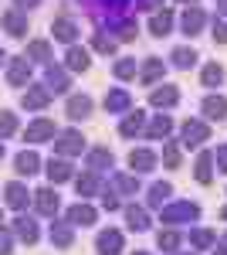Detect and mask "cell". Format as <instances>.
I'll use <instances>...</instances> for the list:
<instances>
[{
  "instance_id": "obj_52",
  "label": "cell",
  "mask_w": 227,
  "mask_h": 255,
  "mask_svg": "<svg viewBox=\"0 0 227 255\" xmlns=\"http://www.w3.org/2000/svg\"><path fill=\"white\" fill-rule=\"evenodd\" d=\"M183 3H197V0H183Z\"/></svg>"
},
{
  "instance_id": "obj_3",
  "label": "cell",
  "mask_w": 227,
  "mask_h": 255,
  "mask_svg": "<svg viewBox=\"0 0 227 255\" xmlns=\"http://www.w3.org/2000/svg\"><path fill=\"white\" fill-rule=\"evenodd\" d=\"M55 150L61 157H75V153L85 150V139H81V133H75V129H65V133L55 139Z\"/></svg>"
},
{
  "instance_id": "obj_8",
  "label": "cell",
  "mask_w": 227,
  "mask_h": 255,
  "mask_svg": "<svg viewBox=\"0 0 227 255\" xmlns=\"http://www.w3.org/2000/svg\"><path fill=\"white\" fill-rule=\"evenodd\" d=\"M34 208H38L44 218H55V211H58V194L51 191V187H41V191H34Z\"/></svg>"
},
{
  "instance_id": "obj_49",
  "label": "cell",
  "mask_w": 227,
  "mask_h": 255,
  "mask_svg": "<svg viewBox=\"0 0 227 255\" xmlns=\"http://www.w3.org/2000/svg\"><path fill=\"white\" fill-rule=\"evenodd\" d=\"M214 255H227V249H214Z\"/></svg>"
},
{
  "instance_id": "obj_20",
  "label": "cell",
  "mask_w": 227,
  "mask_h": 255,
  "mask_svg": "<svg viewBox=\"0 0 227 255\" xmlns=\"http://www.w3.org/2000/svg\"><path fill=\"white\" fill-rule=\"evenodd\" d=\"M92 113V99L88 96H72L68 99V119H85Z\"/></svg>"
},
{
  "instance_id": "obj_12",
  "label": "cell",
  "mask_w": 227,
  "mask_h": 255,
  "mask_svg": "<svg viewBox=\"0 0 227 255\" xmlns=\"http://www.w3.org/2000/svg\"><path fill=\"white\" fill-rule=\"evenodd\" d=\"M38 167H41V160L34 150H24V153H17V160H14V170H17L20 177H31V174H38Z\"/></svg>"
},
{
  "instance_id": "obj_31",
  "label": "cell",
  "mask_w": 227,
  "mask_h": 255,
  "mask_svg": "<svg viewBox=\"0 0 227 255\" xmlns=\"http://www.w3.org/2000/svg\"><path fill=\"white\" fill-rule=\"evenodd\" d=\"M170 194H173L170 184H152V187H150V204H152V208H163V201H166Z\"/></svg>"
},
{
  "instance_id": "obj_50",
  "label": "cell",
  "mask_w": 227,
  "mask_h": 255,
  "mask_svg": "<svg viewBox=\"0 0 227 255\" xmlns=\"http://www.w3.org/2000/svg\"><path fill=\"white\" fill-rule=\"evenodd\" d=\"M3 58H7V55H3V51H0V65H3Z\"/></svg>"
},
{
  "instance_id": "obj_5",
  "label": "cell",
  "mask_w": 227,
  "mask_h": 255,
  "mask_svg": "<svg viewBox=\"0 0 227 255\" xmlns=\"http://www.w3.org/2000/svg\"><path fill=\"white\" fill-rule=\"evenodd\" d=\"M48 238H51V245H55V249H72V242H75V232H72V225H68V221H51V228H48Z\"/></svg>"
},
{
  "instance_id": "obj_46",
  "label": "cell",
  "mask_w": 227,
  "mask_h": 255,
  "mask_svg": "<svg viewBox=\"0 0 227 255\" xmlns=\"http://www.w3.org/2000/svg\"><path fill=\"white\" fill-rule=\"evenodd\" d=\"M102 204H105V211H115V208H119V201H115L112 194H105V197H102Z\"/></svg>"
},
{
  "instance_id": "obj_54",
  "label": "cell",
  "mask_w": 227,
  "mask_h": 255,
  "mask_svg": "<svg viewBox=\"0 0 227 255\" xmlns=\"http://www.w3.org/2000/svg\"><path fill=\"white\" fill-rule=\"evenodd\" d=\"M224 218H227V211H224Z\"/></svg>"
},
{
  "instance_id": "obj_10",
  "label": "cell",
  "mask_w": 227,
  "mask_h": 255,
  "mask_svg": "<svg viewBox=\"0 0 227 255\" xmlns=\"http://www.w3.org/2000/svg\"><path fill=\"white\" fill-rule=\"evenodd\" d=\"M48 102H51V92H48L44 85L27 89V92H24V99H20V106H24V109H44Z\"/></svg>"
},
{
  "instance_id": "obj_6",
  "label": "cell",
  "mask_w": 227,
  "mask_h": 255,
  "mask_svg": "<svg viewBox=\"0 0 227 255\" xmlns=\"http://www.w3.org/2000/svg\"><path fill=\"white\" fill-rule=\"evenodd\" d=\"M14 238L24 242V245H34V242L41 238L38 221H31V218H14Z\"/></svg>"
},
{
  "instance_id": "obj_55",
  "label": "cell",
  "mask_w": 227,
  "mask_h": 255,
  "mask_svg": "<svg viewBox=\"0 0 227 255\" xmlns=\"http://www.w3.org/2000/svg\"><path fill=\"white\" fill-rule=\"evenodd\" d=\"M0 218H3V215H0Z\"/></svg>"
},
{
  "instance_id": "obj_33",
  "label": "cell",
  "mask_w": 227,
  "mask_h": 255,
  "mask_svg": "<svg viewBox=\"0 0 227 255\" xmlns=\"http://www.w3.org/2000/svg\"><path fill=\"white\" fill-rule=\"evenodd\" d=\"M112 184H115V191H122V194H136L139 191V180L136 177H126V174H115Z\"/></svg>"
},
{
  "instance_id": "obj_2",
  "label": "cell",
  "mask_w": 227,
  "mask_h": 255,
  "mask_svg": "<svg viewBox=\"0 0 227 255\" xmlns=\"http://www.w3.org/2000/svg\"><path fill=\"white\" fill-rule=\"evenodd\" d=\"M58 126L51 119H34L27 129H24V143H44V139H55Z\"/></svg>"
},
{
  "instance_id": "obj_13",
  "label": "cell",
  "mask_w": 227,
  "mask_h": 255,
  "mask_svg": "<svg viewBox=\"0 0 227 255\" xmlns=\"http://www.w3.org/2000/svg\"><path fill=\"white\" fill-rule=\"evenodd\" d=\"M129 106H133V99L126 89H112L109 96H105V109L109 113H129Z\"/></svg>"
},
{
  "instance_id": "obj_43",
  "label": "cell",
  "mask_w": 227,
  "mask_h": 255,
  "mask_svg": "<svg viewBox=\"0 0 227 255\" xmlns=\"http://www.w3.org/2000/svg\"><path fill=\"white\" fill-rule=\"evenodd\" d=\"M95 51H102V55H112V51H115V41H112V38H102V34H98V38H95Z\"/></svg>"
},
{
  "instance_id": "obj_30",
  "label": "cell",
  "mask_w": 227,
  "mask_h": 255,
  "mask_svg": "<svg viewBox=\"0 0 227 255\" xmlns=\"http://www.w3.org/2000/svg\"><path fill=\"white\" fill-rule=\"evenodd\" d=\"M170 129H173V119H170V116H156V119H152V126H150V133H146V136H150V139H159V136H166Z\"/></svg>"
},
{
  "instance_id": "obj_40",
  "label": "cell",
  "mask_w": 227,
  "mask_h": 255,
  "mask_svg": "<svg viewBox=\"0 0 227 255\" xmlns=\"http://www.w3.org/2000/svg\"><path fill=\"white\" fill-rule=\"evenodd\" d=\"M17 129V119H14V113H0V136H10Z\"/></svg>"
},
{
  "instance_id": "obj_38",
  "label": "cell",
  "mask_w": 227,
  "mask_h": 255,
  "mask_svg": "<svg viewBox=\"0 0 227 255\" xmlns=\"http://www.w3.org/2000/svg\"><path fill=\"white\" fill-rule=\"evenodd\" d=\"M221 82H224V68H221V65H207V68H204V85L214 89V85H221Z\"/></svg>"
},
{
  "instance_id": "obj_23",
  "label": "cell",
  "mask_w": 227,
  "mask_h": 255,
  "mask_svg": "<svg viewBox=\"0 0 227 255\" xmlns=\"http://www.w3.org/2000/svg\"><path fill=\"white\" fill-rule=\"evenodd\" d=\"M126 221H129V228H133V232H146V228H150V215H146L143 208H136V204L126 208Z\"/></svg>"
},
{
  "instance_id": "obj_35",
  "label": "cell",
  "mask_w": 227,
  "mask_h": 255,
  "mask_svg": "<svg viewBox=\"0 0 227 255\" xmlns=\"http://www.w3.org/2000/svg\"><path fill=\"white\" fill-rule=\"evenodd\" d=\"M163 72H166V68H163V61H159V58L146 61V68H143V82L150 85V82H156V79H159V75H163Z\"/></svg>"
},
{
  "instance_id": "obj_32",
  "label": "cell",
  "mask_w": 227,
  "mask_h": 255,
  "mask_svg": "<svg viewBox=\"0 0 227 255\" xmlns=\"http://www.w3.org/2000/svg\"><path fill=\"white\" fill-rule=\"evenodd\" d=\"M156 242H159V249H163V252H176L183 238L176 235V232H170V228H166V232H159V235H156Z\"/></svg>"
},
{
  "instance_id": "obj_45",
  "label": "cell",
  "mask_w": 227,
  "mask_h": 255,
  "mask_svg": "<svg viewBox=\"0 0 227 255\" xmlns=\"http://www.w3.org/2000/svg\"><path fill=\"white\" fill-rule=\"evenodd\" d=\"M214 38L221 41V44H227V24H224V20H221V24L214 27Z\"/></svg>"
},
{
  "instance_id": "obj_14",
  "label": "cell",
  "mask_w": 227,
  "mask_h": 255,
  "mask_svg": "<svg viewBox=\"0 0 227 255\" xmlns=\"http://www.w3.org/2000/svg\"><path fill=\"white\" fill-rule=\"evenodd\" d=\"M27 79H31V65H27V58H14L10 68H7V82H10V85H24Z\"/></svg>"
},
{
  "instance_id": "obj_29",
  "label": "cell",
  "mask_w": 227,
  "mask_h": 255,
  "mask_svg": "<svg viewBox=\"0 0 227 255\" xmlns=\"http://www.w3.org/2000/svg\"><path fill=\"white\" fill-rule=\"evenodd\" d=\"M173 65H176V68H193V65H197V51H193V48H176V51H173Z\"/></svg>"
},
{
  "instance_id": "obj_21",
  "label": "cell",
  "mask_w": 227,
  "mask_h": 255,
  "mask_svg": "<svg viewBox=\"0 0 227 255\" xmlns=\"http://www.w3.org/2000/svg\"><path fill=\"white\" fill-rule=\"evenodd\" d=\"M204 113H207V119H224L227 116V99L224 96H207L204 99Z\"/></svg>"
},
{
  "instance_id": "obj_56",
  "label": "cell",
  "mask_w": 227,
  "mask_h": 255,
  "mask_svg": "<svg viewBox=\"0 0 227 255\" xmlns=\"http://www.w3.org/2000/svg\"><path fill=\"white\" fill-rule=\"evenodd\" d=\"M190 255H193V252H190Z\"/></svg>"
},
{
  "instance_id": "obj_11",
  "label": "cell",
  "mask_w": 227,
  "mask_h": 255,
  "mask_svg": "<svg viewBox=\"0 0 227 255\" xmlns=\"http://www.w3.org/2000/svg\"><path fill=\"white\" fill-rule=\"evenodd\" d=\"M207 136H210V129L200 123V119H190V123H183V143H187V146H197V143H204Z\"/></svg>"
},
{
  "instance_id": "obj_34",
  "label": "cell",
  "mask_w": 227,
  "mask_h": 255,
  "mask_svg": "<svg viewBox=\"0 0 227 255\" xmlns=\"http://www.w3.org/2000/svg\"><path fill=\"white\" fill-rule=\"evenodd\" d=\"M27 55L38 58V61H48L51 58V44H48V41H31V44H27Z\"/></svg>"
},
{
  "instance_id": "obj_39",
  "label": "cell",
  "mask_w": 227,
  "mask_h": 255,
  "mask_svg": "<svg viewBox=\"0 0 227 255\" xmlns=\"http://www.w3.org/2000/svg\"><path fill=\"white\" fill-rule=\"evenodd\" d=\"M197 180L200 184L210 180V153H200V160H197Z\"/></svg>"
},
{
  "instance_id": "obj_25",
  "label": "cell",
  "mask_w": 227,
  "mask_h": 255,
  "mask_svg": "<svg viewBox=\"0 0 227 255\" xmlns=\"http://www.w3.org/2000/svg\"><path fill=\"white\" fill-rule=\"evenodd\" d=\"M170 27H173V14H170V10H163V14H156V17L150 20V31L156 34V38L170 34Z\"/></svg>"
},
{
  "instance_id": "obj_36",
  "label": "cell",
  "mask_w": 227,
  "mask_h": 255,
  "mask_svg": "<svg viewBox=\"0 0 227 255\" xmlns=\"http://www.w3.org/2000/svg\"><path fill=\"white\" fill-rule=\"evenodd\" d=\"M75 184H78V194H81V197H88V194H95V191H98V177H95V174L78 177Z\"/></svg>"
},
{
  "instance_id": "obj_41",
  "label": "cell",
  "mask_w": 227,
  "mask_h": 255,
  "mask_svg": "<svg viewBox=\"0 0 227 255\" xmlns=\"http://www.w3.org/2000/svg\"><path fill=\"white\" fill-rule=\"evenodd\" d=\"M14 252V232L0 228V255H10Z\"/></svg>"
},
{
  "instance_id": "obj_16",
  "label": "cell",
  "mask_w": 227,
  "mask_h": 255,
  "mask_svg": "<svg viewBox=\"0 0 227 255\" xmlns=\"http://www.w3.org/2000/svg\"><path fill=\"white\" fill-rule=\"evenodd\" d=\"M129 163H133V170L146 174V170L156 167V153H152V150H133V153H129Z\"/></svg>"
},
{
  "instance_id": "obj_26",
  "label": "cell",
  "mask_w": 227,
  "mask_h": 255,
  "mask_svg": "<svg viewBox=\"0 0 227 255\" xmlns=\"http://www.w3.org/2000/svg\"><path fill=\"white\" fill-rule=\"evenodd\" d=\"M48 92H68V75L61 68H48Z\"/></svg>"
},
{
  "instance_id": "obj_9",
  "label": "cell",
  "mask_w": 227,
  "mask_h": 255,
  "mask_svg": "<svg viewBox=\"0 0 227 255\" xmlns=\"http://www.w3.org/2000/svg\"><path fill=\"white\" fill-rule=\"evenodd\" d=\"M3 201H7V208H27V201H31V194H27V187H24V184H17V180H10V184H7V187H3Z\"/></svg>"
},
{
  "instance_id": "obj_27",
  "label": "cell",
  "mask_w": 227,
  "mask_h": 255,
  "mask_svg": "<svg viewBox=\"0 0 227 255\" xmlns=\"http://www.w3.org/2000/svg\"><path fill=\"white\" fill-rule=\"evenodd\" d=\"M143 123H146V113H139V109H136L133 116L126 119L122 126H119V133H122V136H136V133L143 129Z\"/></svg>"
},
{
  "instance_id": "obj_53",
  "label": "cell",
  "mask_w": 227,
  "mask_h": 255,
  "mask_svg": "<svg viewBox=\"0 0 227 255\" xmlns=\"http://www.w3.org/2000/svg\"><path fill=\"white\" fill-rule=\"evenodd\" d=\"M136 255H146V252H136Z\"/></svg>"
},
{
  "instance_id": "obj_7",
  "label": "cell",
  "mask_w": 227,
  "mask_h": 255,
  "mask_svg": "<svg viewBox=\"0 0 227 255\" xmlns=\"http://www.w3.org/2000/svg\"><path fill=\"white\" fill-rule=\"evenodd\" d=\"M95 218H98V211H95L92 204H72V208H68V225H72V228H75V225L88 228V225H95Z\"/></svg>"
},
{
  "instance_id": "obj_24",
  "label": "cell",
  "mask_w": 227,
  "mask_h": 255,
  "mask_svg": "<svg viewBox=\"0 0 227 255\" xmlns=\"http://www.w3.org/2000/svg\"><path fill=\"white\" fill-rule=\"evenodd\" d=\"M200 27H204V10L200 7H193L183 14V34H200Z\"/></svg>"
},
{
  "instance_id": "obj_18",
  "label": "cell",
  "mask_w": 227,
  "mask_h": 255,
  "mask_svg": "<svg viewBox=\"0 0 227 255\" xmlns=\"http://www.w3.org/2000/svg\"><path fill=\"white\" fill-rule=\"evenodd\" d=\"M65 65H68V68H72V72H85V68H88V65H92V61H88V51H85V48H78V44H72V48H68V55H65Z\"/></svg>"
},
{
  "instance_id": "obj_4",
  "label": "cell",
  "mask_w": 227,
  "mask_h": 255,
  "mask_svg": "<svg viewBox=\"0 0 227 255\" xmlns=\"http://www.w3.org/2000/svg\"><path fill=\"white\" fill-rule=\"evenodd\" d=\"M95 249H98V255H119V252H122V232H115V228L98 232Z\"/></svg>"
},
{
  "instance_id": "obj_17",
  "label": "cell",
  "mask_w": 227,
  "mask_h": 255,
  "mask_svg": "<svg viewBox=\"0 0 227 255\" xmlns=\"http://www.w3.org/2000/svg\"><path fill=\"white\" fill-rule=\"evenodd\" d=\"M3 27H7V34L24 38V31H27V17L17 14V10H7V14H3Z\"/></svg>"
},
{
  "instance_id": "obj_51",
  "label": "cell",
  "mask_w": 227,
  "mask_h": 255,
  "mask_svg": "<svg viewBox=\"0 0 227 255\" xmlns=\"http://www.w3.org/2000/svg\"><path fill=\"white\" fill-rule=\"evenodd\" d=\"M0 160H3V143H0Z\"/></svg>"
},
{
  "instance_id": "obj_42",
  "label": "cell",
  "mask_w": 227,
  "mask_h": 255,
  "mask_svg": "<svg viewBox=\"0 0 227 255\" xmlns=\"http://www.w3.org/2000/svg\"><path fill=\"white\" fill-rule=\"evenodd\" d=\"M115 75H119V79H129V75H136V61H133V58L119 61V65H115Z\"/></svg>"
},
{
  "instance_id": "obj_37",
  "label": "cell",
  "mask_w": 227,
  "mask_h": 255,
  "mask_svg": "<svg viewBox=\"0 0 227 255\" xmlns=\"http://www.w3.org/2000/svg\"><path fill=\"white\" fill-rule=\"evenodd\" d=\"M214 242H217V238H214V232H204V228H197V232L190 235V245H193V249H210Z\"/></svg>"
},
{
  "instance_id": "obj_1",
  "label": "cell",
  "mask_w": 227,
  "mask_h": 255,
  "mask_svg": "<svg viewBox=\"0 0 227 255\" xmlns=\"http://www.w3.org/2000/svg\"><path fill=\"white\" fill-rule=\"evenodd\" d=\"M200 218V208L190 204V201H176L170 208H163V221L166 225H183V221H197Z\"/></svg>"
},
{
  "instance_id": "obj_47",
  "label": "cell",
  "mask_w": 227,
  "mask_h": 255,
  "mask_svg": "<svg viewBox=\"0 0 227 255\" xmlns=\"http://www.w3.org/2000/svg\"><path fill=\"white\" fill-rule=\"evenodd\" d=\"M217 160H221V170L227 174V146H221V150H217Z\"/></svg>"
},
{
  "instance_id": "obj_48",
  "label": "cell",
  "mask_w": 227,
  "mask_h": 255,
  "mask_svg": "<svg viewBox=\"0 0 227 255\" xmlns=\"http://www.w3.org/2000/svg\"><path fill=\"white\" fill-rule=\"evenodd\" d=\"M17 3H20V7H24V10H27V7H38L41 0H17Z\"/></svg>"
},
{
  "instance_id": "obj_15",
  "label": "cell",
  "mask_w": 227,
  "mask_h": 255,
  "mask_svg": "<svg viewBox=\"0 0 227 255\" xmlns=\"http://www.w3.org/2000/svg\"><path fill=\"white\" fill-rule=\"evenodd\" d=\"M51 31H55L58 41H75L78 38V24L72 17H58L55 24H51Z\"/></svg>"
},
{
  "instance_id": "obj_19",
  "label": "cell",
  "mask_w": 227,
  "mask_h": 255,
  "mask_svg": "<svg viewBox=\"0 0 227 255\" xmlns=\"http://www.w3.org/2000/svg\"><path fill=\"white\" fill-rule=\"evenodd\" d=\"M176 99H180V92L173 89V85H163V89H156L150 96L152 106H159V109H170V106H176Z\"/></svg>"
},
{
  "instance_id": "obj_44",
  "label": "cell",
  "mask_w": 227,
  "mask_h": 255,
  "mask_svg": "<svg viewBox=\"0 0 227 255\" xmlns=\"http://www.w3.org/2000/svg\"><path fill=\"white\" fill-rule=\"evenodd\" d=\"M163 160H166V163H170V167H180V150H176V146H166V150H163Z\"/></svg>"
},
{
  "instance_id": "obj_22",
  "label": "cell",
  "mask_w": 227,
  "mask_h": 255,
  "mask_svg": "<svg viewBox=\"0 0 227 255\" xmlns=\"http://www.w3.org/2000/svg\"><path fill=\"white\" fill-rule=\"evenodd\" d=\"M48 177H51V184H61V180H68L72 177V163L68 160H48Z\"/></svg>"
},
{
  "instance_id": "obj_28",
  "label": "cell",
  "mask_w": 227,
  "mask_h": 255,
  "mask_svg": "<svg viewBox=\"0 0 227 255\" xmlns=\"http://www.w3.org/2000/svg\"><path fill=\"white\" fill-rule=\"evenodd\" d=\"M88 167H92V170H105V167H112V153H109L105 146L92 150V153H88Z\"/></svg>"
}]
</instances>
